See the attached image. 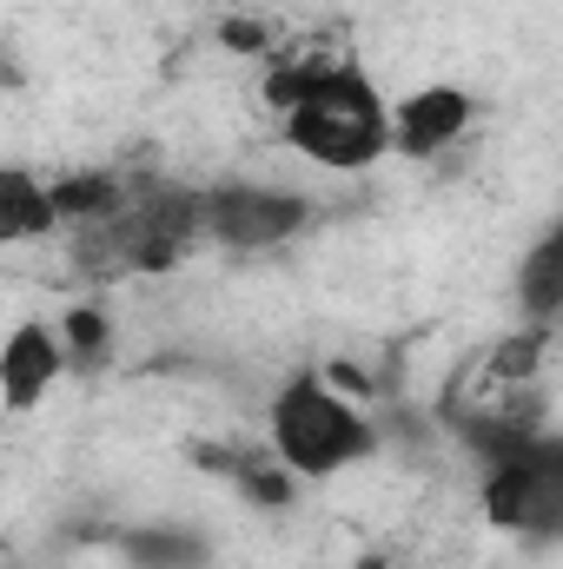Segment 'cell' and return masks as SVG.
<instances>
[{
	"mask_svg": "<svg viewBox=\"0 0 563 569\" xmlns=\"http://www.w3.org/2000/svg\"><path fill=\"white\" fill-rule=\"evenodd\" d=\"M67 365H73V358H67V338H60L53 325H13L7 345H0V391H7V411H13V418L33 411V405L60 385Z\"/></svg>",
	"mask_w": 563,
	"mask_h": 569,
	"instance_id": "8992f818",
	"label": "cell"
},
{
	"mask_svg": "<svg viewBox=\"0 0 563 569\" xmlns=\"http://www.w3.org/2000/svg\"><path fill=\"white\" fill-rule=\"evenodd\" d=\"M60 338H67V358H73V365H93L100 345H107V318H100V311H73V318L60 325Z\"/></svg>",
	"mask_w": 563,
	"mask_h": 569,
	"instance_id": "9c48e42d",
	"label": "cell"
},
{
	"mask_svg": "<svg viewBox=\"0 0 563 569\" xmlns=\"http://www.w3.org/2000/svg\"><path fill=\"white\" fill-rule=\"evenodd\" d=\"M305 219H312V199L285 192V186H266V179L206 186V232L226 252H273V246L305 232Z\"/></svg>",
	"mask_w": 563,
	"mask_h": 569,
	"instance_id": "277c9868",
	"label": "cell"
},
{
	"mask_svg": "<svg viewBox=\"0 0 563 569\" xmlns=\"http://www.w3.org/2000/svg\"><path fill=\"white\" fill-rule=\"evenodd\" d=\"M53 226H60L53 186L33 179V172H7V179H0V232H7V239H40V232H53Z\"/></svg>",
	"mask_w": 563,
	"mask_h": 569,
	"instance_id": "ba28073f",
	"label": "cell"
},
{
	"mask_svg": "<svg viewBox=\"0 0 563 569\" xmlns=\"http://www.w3.org/2000/svg\"><path fill=\"white\" fill-rule=\"evenodd\" d=\"M477 510L497 537L517 543H563V437L531 430L484 457Z\"/></svg>",
	"mask_w": 563,
	"mask_h": 569,
	"instance_id": "3957f363",
	"label": "cell"
},
{
	"mask_svg": "<svg viewBox=\"0 0 563 569\" xmlns=\"http://www.w3.org/2000/svg\"><path fill=\"white\" fill-rule=\"evenodd\" d=\"M266 443H273L279 470L305 477V483H332L378 450V430L345 391H332V378L298 371L266 398Z\"/></svg>",
	"mask_w": 563,
	"mask_h": 569,
	"instance_id": "7a4b0ae2",
	"label": "cell"
},
{
	"mask_svg": "<svg viewBox=\"0 0 563 569\" xmlns=\"http://www.w3.org/2000/svg\"><path fill=\"white\" fill-rule=\"evenodd\" d=\"M511 298H517V311H524V325H557L563 318V219L517 259V284H511Z\"/></svg>",
	"mask_w": 563,
	"mask_h": 569,
	"instance_id": "52a82bcc",
	"label": "cell"
},
{
	"mask_svg": "<svg viewBox=\"0 0 563 569\" xmlns=\"http://www.w3.org/2000/svg\"><path fill=\"white\" fill-rule=\"evenodd\" d=\"M471 120H477V107H471V93L451 87V80L418 87V93H405V100L392 107V127H398V152H405V159H437V152H451V146L471 133Z\"/></svg>",
	"mask_w": 563,
	"mask_h": 569,
	"instance_id": "5b68a950",
	"label": "cell"
},
{
	"mask_svg": "<svg viewBox=\"0 0 563 569\" xmlns=\"http://www.w3.org/2000/svg\"><path fill=\"white\" fill-rule=\"evenodd\" d=\"M279 140L312 172H372L385 152H398V127L378 80L358 60H345L279 113Z\"/></svg>",
	"mask_w": 563,
	"mask_h": 569,
	"instance_id": "6da1fadb",
	"label": "cell"
}]
</instances>
